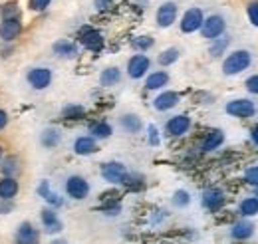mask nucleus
I'll return each instance as SVG.
<instances>
[{"label": "nucleus", "mask_w": 258, "mask_h": 244, "mask_svg": "<svg viewBox=\"0 0 258 244\" xmlns=\"http://www.w3.org/2000/svg\"><path fill=\"white\" fill-rule=\"evenodd\" d=\"M252 64V54L244 48H238L234 52H230L223 62V74L225 76H238L244 70H248Z\"/></svg>", "instance_id": "nucleus-1"}, {"label": "nucleus", "mask_w": 258, "mask_h": 244, "mask_svg": "<svg viewBox=\"0 0 258 244\" xmlns=\"http://www.w3.org/2000/svg\"><path fill=\"white\" fill-rule=\"evenodd\" d=\"M225 111L230 117H236V119H250L256 115V105L252 99H246V97H238V99H230L225 105Z\"/></svg>", "instance_id": "nucleus-2"}, {"label": "nucleus", "mask_w": 258, "mask_h": 244, "mask_svg": "<svg viewBox=\"0 0 258 244\" xmlns=\"http://www.w3.org/2000/svg\"><path fill=\"white\" fill-rule=\"evenodd\" d=\"M52 80H54V74H52V70L46 68V66H34V68L28 70V74H26L28 86H30L32 90H36V92L48 90V88L52 86Z\"/></svg>", "instance_id": "nucleus-3"}, {"label": "nucleus", "mask_w": 258, "mask_h": 244, "mask_svg": "<svg viewBox=\"0 0 258 244\" xmlns=\"http://www.w3.org/2000/svg\"><path fill=\"white\" fill-rule=\"evenodd\" d=\"M64 189H66V195H68L70 199H74V201H84V199H88V197H90V191H92L88 179L82 177V175H70V177L66 179Z\"/></svg>", "instance_id": "nucleus-4"}, {"label": "nucleus", "mask_w": 258, "mask_h": 244, "mask_svg": "<svg viewBox=\"0 0 258 244\" xmlns=\"http://www.w3.org/2000/svg\"><path fill=\"white\" fill-rule=\"evenodd\" d=\"M226 32V20L223 14H211L205 18L203 26H201V34L205 40H217L221 36H225Z\"/></svg>", "instance_id": "nucleus-5"}, {"label": "nucleus", "mask_w": 258, "mask_h": 244, "mask_svg": "<svg viewBox=\"0 0 258 244\" xmlns=\"http://www.w3.org/2000/svg\"><path fill=\"white\" fill-rule=\"evenodd\" d=\"M103 181H107L109 185H123L125 177H127V167L119 161H109V163H103L101 169H99Z\"/></svg>", "instance_id": "nucleus-6"}, {"label": "nucleus", "mask_w": 258, "mask_h": 244, "mask_svg": "<svg viewBox=\"0 0 258 244\" xmlns=\"http://www.w3.org/2000/svg\"><path fill=\"white\" fill-rule=\"evenodd\" d=\"M191 117L187 115V113H179V115H173L171 119H167L165 123V133H167V137H183V135H187L189 133V129H191Z\"/></svg>", "instance_id": "nucleus-7"}, {"label": "nucleus", "mask_w": 258, "mask_h": 244, "mask_svg": "<svg viewBox=\"0 0 258 244\" xmlns=\"http://www.w3.org/2000/svg\"><path fill=\"white\" fill-rule=\"evenodd\" d=\"M177 16H179V6L173 0H167V2H163L161 6L157 8L155 22H157L159 28H171L177 22Z\"/></svg>", "instance_id": "nucleus-8"}, {"label": "nucleus", "mask_w": 258, "mask_h": 244, "mask_svg": "<svg viewBox=\"0 0 258 244\" xmlns=\"http://www.w3.org/2000/svg\"><path fill=\"white\" fill-rule=\"evenodd\" d=\"M203 22H205L203 10L193 6V8H189V10L183 14V18H181V22H179V28H181L183 34H195V32L201 30Z\"/></svg>", "instance_id": "nucleus-9"}, {"label": "nucleus", "mask_w": 258, "mask_h": 244, "mask_svg": "<svg viewBox=\"0 0 258 244\" xmlns=\"http://www.w3.org/2000/svg\"><path fill=\"white\" fill-rule=\"evenodd\" d=\"M78 40L86 50H92V52H99L103 48V34L96 30L94 26H84L78 32Z\"/></svg>", "instance_id": "nucleus-10"}, {"label": "nucleus", "mask_w": 258, "mask_h": 244, "mask_svg": "<svg viewBox=\"0 0 258 244\" xmlns=\"http://www.w3.org/2000/svg\"><path fill=\"white\" fill-rule=\"evenodd\" d=\"M151 70V60L145 54H135L127 60V76L131 80H141L149 74Z\"/></svg>", "instance_id": "nucleus-11"}, {"label": "nucleus", "mask_w": 258, "mask_h": 244, "mask_svg": "<svg viewBox=\"0 0 258 244\" xmlns=\"http://www.w3.org/2000/svg\"><path fill=\"white\" fill-rule=\"evenodd\" d=\"M201 205L209 211V213H219L223 211L226 205V197L221 189H207L203 193V199H201Z\"/></svg>", "instance_id": "nucleus-12"}, {"label": "nucleus", "mask_w": 258, "mask_h": 244, "mask_svg": "<svg viewBox=\"0 0 258 244\" xmlns=\"http://www.w3.org/2000/svg\"><path fill=\"white\" fill-rule=\"evenodd\" d=\"M22 30H24V26H22L20 16L18 18H6V20L0 22V40L4 44H10L16 38H20Z\"/></svg>", "instance_id": "nucleus-13"}, {"label": "nucleus", "mask_w": 258, "mask_h": 244, "mask_svg": "<svg viewBox=\"0 0 258 244\" xmlns=\"http://www.w3.org/2000/svg\"><path fill=\"white\" fill-rule=\"evenodd\" d=\"M36 193H38L40 199L46 201V205H48L50 209H60V207H64V197H60L56 191H52V185H50L48 179H42V181H40V185L36 187Z\"/></svg>", "instance_id": "nucleus-14"}, {"label": "nucleus", "mask_w": 258, "mask_h": 244, "mask_svg": "<svg viewBox=\"0 0 258 244\" xmlns=\"http://www.w3.org/2000/svg\"><path fill=\"white\" fill-rule=\"evenodd\" d=\"M40 220H42V226H44V230H46L48 234H58V232H62V228H64V224H62L60 216L56 213V209H50V207L42 209V211H40Z\"/></svg>", "instance_id": "nucleus-15"}, {"label": "nucleus", "mask_w": 258, "mask_h": 244, "mask_svg": "<svg viewBox=\"0 0 258 244\" xmlns=\"http://www.w3.org/2000/svg\"><path fill=\"white\" fill-rule=\"evenodd\" d=\"M14 242L16 244H40V232H38V228H34L32 222L24 220V222H20V226H18V230H16Z\"/></svg>", "instance_id": "nucleus-16"}, {"label": "nucleus", "mask_w": 258, "mask_h": 244, "mask_svg": "<svg viewBox=\"0 0 258 244\" xmlns=\"http://www.w3.org/2000/svg\"><path fill=\"white\" fill-rule=\"evenodd\" d=\"M52 52H54L58 58H62V60H74V58H78L80 48H78L76 42L62 38V40H56V42L52 44Z\"/></svg>", "instance_id": "nucleus-17"}, {"label": "nucleus", "mask_w": 258, "mask_h": 244, "mask_svg": "<svg viewBox=\"0 0 258 244\" xmlns=\"http://www.w3.org/2000/svg\"><path fill=\"white\" fill-rule=\"evenodd\" d=\"M179 103H181V95L177 92H171V90H165L153 99V107L157 111H169V109L177 107Z\"/></svg>", "instance_id": "nucleus-18"}, {"label": "nucleus", "mask_w": 258, "mask_h": 244, "mask_svg": "<svg viewBox=\"0 0 258 244\" xmlns=\"http://www.w3.org/2000/svg\"><path fill=\"white\" fill-rule=\"evenodd\" d=\"M74 153L80 155V157H88V155H94L99 151V145H97V139H94L92 135H80L76 141H74Z\"/></svg>", "instance_id": "nucleus-19"}, {"label": "nucleus", "mask_w": 258, "mask_h": 244, "mask_svg": "<svg viewBox=\"0 0 258 244\" xmlns=\"http://www.w3.org/2000/svg\"><path fill=\"white\" fill-rule=\"evenodd\" d=\"M223 143H225V131L223 129H211V131H207V135H205V139L201 143V151L211 153L215 149H219Z\"/></svg>", "instance_id": "nucleus-20"}, {"label": "nucleus", "mask_w": 258, "mask_h": 244, "mask_svg": "<svg viewBox=\"0 0 258 244\" xmlns=\"http://www.w3.org/2000/svg\"><path fill=\"white\" fill-rule=\"evenodd\" d=\"M169 74L165 70H157V72H151L147 78H145V90L149 92H157V90H163L165 86H169Z\"/></svg>", "instance_id": "nucleus-21"}, {"label": "nucleus", "mask_w": 258, "mask_h": 244, "mask_svg": "<svg viewBox=\"0 0 258 244\" xmlns=\"http://www.w3.org/2000/svg\"><path fill=\"white\" fill-rule=\"evenodd\" d=\"M62 141V131L56 129V127H46L42 133H40V145L44 149H56Z\"/></svg>", "instance_id": "nucleus-22"}, {"label": "nucleus", "mask_w": 258, "mask_h": 244, "mask_svg": "<svg viewBox=\"0 0 258 244\" xmlns=\"http://www.w3.org/2000/svg\"><path fill=\"white\" fill-rule=\"evenodd\" d=\"M254 234V224L248 220H238L230 226V236L234 240H248Z\"/></svg>", "instance_id": "nucleus-23"}, {"label": "nucleus", "mask_w": 258, "mask_h": 244, "mask_svg": "<svg viewBox=\"0 0 258 244\" xmlns=\"http://www.w3.org/2000/svg\"><path fill=\"white\" fill-rule=\"evenodd\" d=\"M18 191H20V185L14 177H2L0 179V201H14Z\"/></svg>", "instance_id": "nucleus-24"}, {"label": "nucleus", "mask_w": 258, "mask_h": 244, "mask_svg": "<svg viewBox=\"0 0 258 244\" xmlns=\"http://www.w3.org/2000/svg\"><path fill=\"white\" fill-rule=\"evenodd\" d=\"M119 82H121V70H119L117 66H109V68L101 70V74H99V86H103V88H113V86H117Z\"/></svg>", "instance_id": "nucleus-25"}, {"label": "nucleus", "mask_w": 258, "mask_h": 244, "mask_svg": "<svg viewBox=\"0 0 258 244\" xmlns=\"http://www.w3.org/2000/svg\"><path fill=\"white\" fill-rule=\"evenodd\" d=\"M20 171H22V167H20V159L16 155L2 157V161H0V173H2V177H14L16 179V175Z\"/></svg>", "instance_id": "nucleus-26"}, {"label": "nucleus", "mask_w": 258, "mask_h": 244, "mask_svg": "<svg viewBox=\"0 0 258 244\" xmlns=\"http://www.w3.org/2000/svg\"><path fill=\"white\" fill-rule=\"evenodd\" d=\"M119 125L129 135H135V133H139L143 129V121H141V117L137 113H123L119 117Z\"/></svg>", "instance_id": "nucleus-27"}, {"label": "nucleus", "mask_w": 258, "mask_h": 244, "mask_svg": "<svg viewBox=\"0 0 258 244\" xmlns=\"http://www.w3.org/2000/svg\"><path fill=\"white\" fill-rule=\"evenodd\" d=\"M90 135L94 139H109L113 135V127L107 121H94L90 123Z\"/></svg>", "instance_id": "nucleus-28"}, {"label": "nucleus", "mask_w": 258, "mask_h": 244, "mask_svg": "<svg viewBox=\"0 0 258 244\" xmlns=\"http://www.w3.org/2000/svg\"><path fill=\"white\" fill-rule=\"evenodd\" d=\"M60 115H62V119H68V121H78V119L86 117V107L80 103H68Z\"/></svg>", "instance_id": "nucleus-29"}, {"label": "nucleus", "mask_w": 258, "mask_h": 244, "mask_svg": "<svg viewBox=\"0 0 258 244\" xmlns=\"http://www.w3.org/2000/svg\"><path fill=\"white\" fill-rule=\"evenodd\" d=\"M228 46H230V36H221V38L213 40L211 46H209V54H211V58H221L223 54H226Z\"/></svg>", "instance_id": "nucleus-30"}, {"label": "nucleus", "mask_w": 258, "mask_h": 244, "mask_svg": "<svg viewBox=\"0 0 258 244\" xmlns=\"http://www.w3.org/2000/svg\"><path fill=\"white\" fill-rule=\"evenodd\" d=\"M153 46H155V40H153L149 34H141V36H135V38L131 40V48H133L135 52H139V54L151 50Z\"/></svg>", "instance_id": "nucleus-31"}, {"label": "nucleus", "mask_w": 258, "mask_h": 244, "mask_svg": "<svg viewBox=\"0 0 258 244\" xmlns=\"http://www.w3.org/2000/svg\"><path fill=\"white\" fill-rule=\"evenodd\" d=\"M238 214H242L244 218L248 216H256L258 214V199L256 197H246L240 201L238 205Z\"/></svg>", "instance_id": "nucleus-32"}, {"label": "nucleus", "mask_w": 258, "mask_h": 244, "mask_svg": "<svg viewBox=\"0 0 258 244\" xmlns=\"http://www.w3.org/2000/svg\"><path fill=\"white\" fill-rule=\"evenodd\" d=\"M179 58H181V50L175 48V46H171V48L163 50L161 54H159L157 62H159V66H163V68H169V66H173Z\"/></svg>", "instance_id": "nucleus-33"}, {"label": "nucleus", "mask_w": 258, "mask_h": 244, "mask_svg": "<svg viewBox=\"0 0 258 244\" xmlns=\"http://www.w3.org/2000/svg\"><path fill=\"white\" fill-rule=\"evenodd\" d=\"M171 203H173V207H177V209L189 207V205H191V195H189V191L177 189V191L173 193V197H171Z\"/></svg>", "instance_id": "nucleus-34"}, {"label": "nucleus", "mask_w": 258, "mask_h": 244, "mask_svg": "<svg viewBox=\"0 0 258 244\" xmlns=\"http://www.w3.org/2000/svg\"><path fill=\"white\" fill-rule=\"evenodd\" d=\"M99 211L103 214H107V216H115V214L121 213V203H119V201H105V203L99 207Z\"/></svg>", "instance_id": "nucleus-35"}, {"label": "nucleus", "mask_w": 258, "mask_h": 244, "mask_svg": "<svg viewBox=\"0 0 258 244\" xmlns=\"http://www.w3.org/2000/svg\"><path fill=\"white\" fill-rule=\"evenodd\" d=\"M0 16H2V20H6V18H18L20 16V10H18V6L14 2H8V4H4L0 8Z\"/></svg>", "instance_id": "nucleus-36"}, {"label": "nucleus", "mask_w": 258, "mask_h": 244, "mask_svg": "<svg viewBox=\"0 0 258 244\" xmlns=\"http://www.w3.org/2000/svg\"><path fill=\"white\" fill-rule=\"evenodd\" d=\"M244 183L250 185V187H254L258 189V165H252V167H248L246 171H244Z\"/></svg>", "instance_id": "nucleus-37"}, {"label": "nucleus", "mask_w": 258, "mask_h": 244, "mask_svg": "<svg viewBox=\"0 0 258 244\" xmlns=\"http://www.w3.org/2000/svg\"><path fill=\"white\" fill-rule=\"evenodd\" d=\"M123 187H127L131 191H139V189H143V177L127 173V177H125V181H123Z\"/></svg>", "instance_id": "nucleus-38"}, {"label": "nucleus", "mask_w": 258, "mask_h": 244, "mask_svg": "<svg viewBox=\"0 0 258 244\" xmlns=\"http://www.w3.org/2000/svg\"><path fill=\"white\" fill-rule=\"evenodd\" d=\"M246 16H248L250 24L258 28V0H252V2H248V6H246Z\"/></svg>", "instance_id": "nucleus-39"}, {"label": "nucleus", "mask_w": 258, "mask_h": 244, "mask_svg": "<svg viewBox=\"0 0 258 244\" xmlns=\"http://www.w3.org/2000/svg\"><path fill=\"white\" fill-rule=\"evenodd\" d=\"M147 141H149V145H153V147H157V145L161 143V135H159L157 125H149V127H147Z\"/></svg>", "instance_id": "nucleus-40"}, {"label": "nucleus", "mask_w": 258, "mask_h": 244, "mask_svg": "<svg viewBox=\"0 0 258 244\" xmlns=\"http://www.w3.org/2000/svg\"><path fill=\"white\" fill-rule=\"evenodd\" d=\"M50 4H52V0H28V8L32 12H44V10H48Z\"/></svg>", "instance_id": "nucleus-41"}, {"label": "nucleus", "mask_w": 258, "mask_h": 244, "mask_svg": "<svg viewBox=\"0 0 258 244\" xmlns=\"http://www.w3.org/2000/svg\"><path fill=\"white\" fill-rule=\"evenodd\" d=\"M244 86H246V90L252 93V95H258V74H252L250 78H246Z\"/></svg>", "instance_id": "nucleus-42"}, {"label": "nucleus", "mask_w": 258, "mask_h": 244, "mask_svg": "<svg viewBox=\"0 0 258 244\" xmlns=\"http://www.w3.org/2000/svg\"><path fill=\"white\" fill-rule=\"evenodd\" d=\"M14 211V201H0V214H8Z\"/></svg>", "instance_id": "nucleus-43"}, {"label": "nucleus", "mask_w": 258, "mask_h": 244, "mask_svg": "<svg viewBox=\"0 0 258 244\" xmlns=\"http://www.w3.org/2000/svg\"><path fill=\"white\" fill-rule=\"evenodd\" d=\"M94 6L97 10H109L113 6V0H94Z\"/></svg>", "instance_id": "nucleus-44"}, {"label": "nucleus", "mask_w": 258, "mask_h": 244, "mask_svg": "<svg viewBox=\"0 0 258 244\" xmlns=\"http://www.w3.org/2000/svg\"><path fill=\"white\" fill-rule=\"evenodd\" d=\"M10 121V117H8V113L4 111V109H0V131L2 129H6V125Z\"/></svg>", "instance_id": "nucleus-45"}, {"label": "nucleus", "mask_w": 258, "mask_h": 244, "mask_svg": "<svg viewBox=\"0 0 258 244\" xmlns=\"http://www.w3.org/2000/svg\"><path fill=\"white\" fill-rule=\"evenodd\" d=\"M250 141L258 147V125H252V127H250Z\"/></svg>", "instance_id": "nucleus-46"}, {"label": "nucleus", "mask_w": 258, "mask_h": 244, "mask_svg": "<svg viewBox=\"0 0 258 244\" xmlns=\"http://www.w3.org/2000/svg\"><path fill=\"white\" fill-rule=\"evenodd\" d=\"M10 52H12V48H0V56H2V58L10 56Z\"/></svg>", "instance_id": "nucleus-47"}, {"label": "nucleus", "mask_w": 258, "mask_h": 244, "mask_svg": "<svg viewBox=\"0 0 258 244\" xmlns=\"http://www.w3.org/2000/svg\"><path fill=\"white\" fill-rule=\"evenodd\" d=\"M2 157H4V147L0 145V161H2Z\"/></svg>", "instance_id": "nucleus-48"}, {"label": "nucleus", "mask_w": 258, "mask_h": 244, "mask_svg": "<svg viewBox=\"0 0 258 244\" xmlns=\"http://www.w3.org/2000/svg\"><path fill=\"white\" fill-rule=\"evenodd\" d=\"M52 244H66V242H64V240H54Z\"/></svg>", "instance_id": "nucleus-49"}, {"label": "nucleus", "mask_w": 258, "mask_h": 244, "mask_svg": "<svg viewBox=\"0 0 258 244\" xmlns=\"http://www.w3.org/2000/svg\"><path fill=\"white\" fill-rule=\"evenodd\" d=\"M254 197L258 199V189H254Z\"/></svg>", "instance_id": "nucleus-50"}]
</instances>
